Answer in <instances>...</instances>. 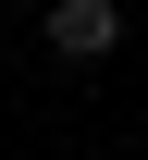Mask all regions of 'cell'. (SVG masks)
Returning a JSON list of instances; mask_svg holds the SVG:
<instances>
[{"label":"cell","mask_w":148,"mask_h":160,"mask_svg":"<svg viewBox=\"0 0 148 160\" xmlns=\"http://www.w3.org/2000/svg\"><path fill=\"white\" fill-rule=\"evenodd\" d=\"M49 49L62 62H111L124 49V0H49Z\"/></svg>","instance_id":"1"}]
</instances>
